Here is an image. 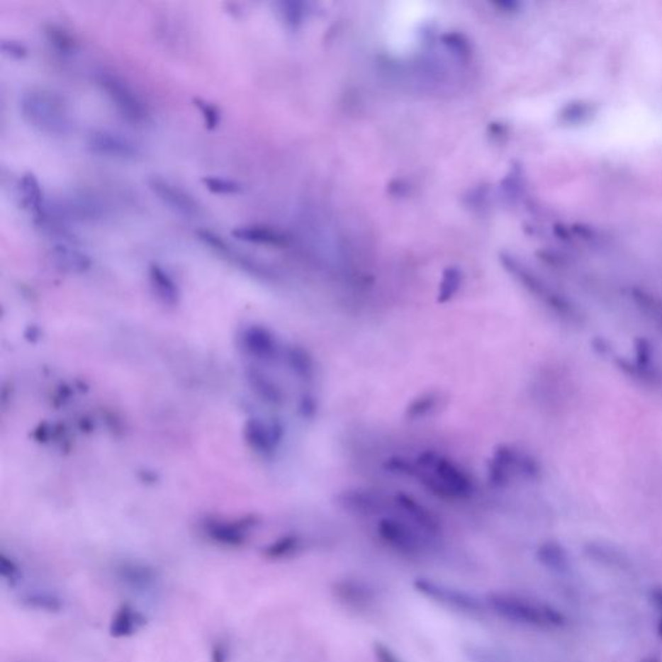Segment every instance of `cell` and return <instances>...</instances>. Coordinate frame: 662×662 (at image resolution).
Listing matches in <instances>:
<instances>
[{"label": "cell", "mask_w": 662, "mask_h": 662, "mask_svg": "<svg viewBox=\"0 0 662 662\" xmlns=\"http://www.w3.org/2000/svg\"><path fill=\"white\" fill-rule=\"evenodd\" d=\"M258 525L257 519H245L242 522H220L210 520L203 524L207 537L216 544L229 547H240L247 542L251 532Z\"/></svg>", "instance_id": "cell-12"}, {"label": "cell", "mask_w": 662, "mask_h": 662, "mask_svg": "<svg viewBox=\"0 0 662 662\" xmlns=\"http://www.w3.org/2000/svg\"><path fill=\"white\" fill-rule=\"evenodd\" d=\"M280 6L284 18L290 26H296L301 23L303 17V8L301 3L285 1V3H281Z\"/></svg>", "instance_id": "cell-36"}, {"label": "cell", "mask_w": 662, "mask_h": 662, "mask_svg": "<svg viewBox=\"0 0 662 662\" xmlns=\"http://www.w3.org/2000/svg\"><path fill=\"white\" fill-rule=\"evenodd\" d=\"M247 432L250 434L252 445L263 453L273 451L282 439V427L276 422L267 423L263 420H254L247 427Z\"/></svg>", "instance_id": "cell-21"}, {"label": "cell", "mask_w": 662, "mask_h": 662, "mask_svg": "<svg viewBox=\"0 0 662 662\" xmlns=\"http://www.w3.org/2000/svg\"><path fill=\"white\" fill-rule=\"evenodd\" d=\"M383 469L391 475L400 478H414L415 462L406 456H393L384 461Z\"/></svg>", "instance_id": "cell-32"}, {"label": "cell", "mask_w": 662, "mask_h": 662, "mask_svg": "<svg viewBox=\"0 0 662 662\" xmlns=\"http://www.w3.org/2000/svg\"><path fill=\"white\" fill-rule=\"evenodd\" d=\"M18 603L23 610L33 612L61 613L65 610V600L52 590H26L18 595Z\"/></svg>", "instance_id": "cell-16"}, {"label": "cell", "mask_w": 662, "mask_h": 662, "mask_svg": "<svg viewBox=\"0 0 662 662\" xmlns=\"http://www.w3.org/2000/svg\"><path fill=\"white\" fill-rule=\"evenodd\" d=\"M232 656V649L229 647V643L224 640H218L213 643L210 653V661L211 662H229Z\"/></svg>", "instance_id": "cell-38"}, {"label": "cell", "mask_w": 662, "mask_h": 662, "mask_svg": "<svg viewBox=\"0 0 662 662\" xmlns=\"http://www.w3.org/2000/svg\"><path fill=\"white\" fill-rule=\"evenodd\" d=\"M25 574L23 568L7 554L0 555V578L9 589H17L23 582Z\"/></svg>", "instance_id": "cell-28"}, {"label": "cell", "mask_w": 662, "mask_h": 662, "mask_svg": "<svg viewBox=\"0 0 662 662\" xmlns=\"http://www.w3.org/2000/svg\"><path fill=\"white\" fill-rule=\"evenodd\" d=\"M18 109L23 120L38 133L65 136L73 128L70 105L64 96L52 89L25 91L20 97Z\"/></svg>", "instance_id": "cell-2"}, {"label": "cell", "mask_w": 662, "mask_h": 662, "mask_svg": "<svg viewBox=\"0 0 662 662\" xmlns=\"http://www.w3.org/2000/svg\"><path fill=\"white\" fill-rule=\"evenodd\" d=\"M147 188L164 206L183 218L194 219L202 213V206L194 196L166 177L159 175L149 177Z\"/></svg>", "instance_id": "cell-8"}, {"label": "cell", "mask_w": 662, "mask_h": 662, "mask_svg": "<svg viewBox=\"0 0 662 662\" xmlns=\"http://www.w3.org/2000/svg\"><path fill=\"white\" fill-rule=\"evenodd\" d=\"M232 236L238 241L257 245L282 246L286 243V237L282 233L264 225H240L232 230Z\"/></svg>", "instance_id": "cell-22"}, {"label": "cell", "mask_w": 662, "mask_h": 662, "mask_svg": "<svg viewBox=\"0 0 662 662\" xmlns=\"http://www.w3.org/2000/svg\"><path fill=\"white\" fill-rule=\"evenodd\" d=\"M318 401L310 393H304L299 403V413L304 420H313L318 412Z\"/></svg>", "instance_id": "cell-37"}, {"label": "cell", "mask_w": 662, "mask_h": 662, "mask_svg": "<svg viewBox=\"0 0 662 662\" xmlns=\"http://www.w3.org/2000/svg\"><path fill=\"white\" fill-rule=\"evenodd\" d=\"M193 103L201 111V116L203 118L207 130L213 131L220 125L221 111L218 105H215V103L208 101V100H205L202 97H194Z\"/></svg>", "instance_id": "cell-33"}, {"label": "cell", "mask_w": 662, "mask_h": 662, "mask_svg": "<svg viewBox=\"0 0 662 662\" xmlns=\"http://www.w3.org/2000/svg\"><path fill=\"white\" fill-rule=\"evenodd\" d=\"M593 349L595 351L596 354H600V356H607L612 352V347L610 344V342L607 339L598 338L593 340Z\"/></svg>", "instance_id": "cell-39"}, {"label": "cell", "mask_w": 662, "mask_h": 662, "mask_svg": "<svg viewBox=\"0 0 662 662\" xmlns=\"http://www.w3.org/2000/svg\"><path fill=\"white\" fill-rule=\"evenodd\" d=\"M536 558L542 567L555 573H567L571 568V558L567 549L556 541H546L539 544Z\"/></svg>", "instance_id": "cell-20"}, {"label": "cell", "mask_w": 662, "mask_h": 662, "mask_svg": "<svg viewBox=\"0 0 662 662\" xmlns=\"http://www.w3.org/2000/svg\"><path fill=\"white\" fill-rule=\"evenodd\" d=\"M652 600L655 603L656 608L658 610L660 618H658V625H657V633L662 638V589L653 590L652 593Z\"/></svg>", "instance_id": "cell-40"}, {"label": "cell", "mask_w": 662, "mask_h": 662, "mask_svg": "<svg viewBox=\"0 0 662 662\" xmlns=\"http://www.w3.org/2000/svg\"><path fill=\"white\" fill-rule=\"evenodd\" d=\"M462 286V273L456 268H448L442 276L437 301L442 304L450 302Z\"/></svg>", "instance_id": "cell-29"}, {"label": "cell", "mask_w": 662, "mask_h": 662, "mask_svg": "<svg viewBox=\"0 0 662 662\" xmlns=\"http://www.w3.org/2000/svg\"><path fill=\"white\" fill-rule=\"evenodd\" d=\"M486 604L498 617L517 625L555 629L566 624L564 616L551 605L511 593H490L486 595Z\"/></svg>", "instance_id": "cell-3"}, {"label": "cell", "mask_w": 662, "mask_h": 662, "mask_svg": "<svg viewBox=\"0 0 662 662\" xmlns=\"http://www.w3.org/2000/svg\"><path fill=\"white\" fill-rule=\"evenodd\" d=\"M641 662H661V660L658 657H648L646 660H643Z\"/></svg>", "instance_id": "cell-41"}, {"label": "cell", "mask_w": 662, "mask_h": 662, "mask_svg": "<svg viewBox=\"0 0 662 662\" xmlns=\"http://www.w3.org/2000/svg\"><path fill=\"white\" fill-rule=\"evenodd\" d=\"M87 149L92 155L117 161H135L141 155L140 145L136 141L109 130H97L91 133Z\"/></svg>", "instance_id": "cell-9"}, {"label": "cell", "mask_w": 662, "mask_h": 662, "mask_svg": "<svg viewBox=\"0 0 662 662\" xmlns=\"http://www.w3.org/2000/svg\"><path fill=\"white\" fill-rule=\"evenodd\" d=\"M246 346L251 354L265 361L277 360L280 356V346L272 332L263 327H252L245 335Z\"/></svg>", "instance_id": "cell-19"}, {"label": "cell", "mask_w": 662, "mask_h": 662, "mask_svg": "<svg viewBox=\"0 0 662 662\" xmlns=\"http://www.w3.org/2000/svg\"><path fill=\"white\" fill-rule=\"evenodd\" d=\"M288 366L298 379L303 382H312L316 376V364L313 356L303 347H288L286 351Z\"/></svg>", "instance_id": "cell-23"}, {"label": "cell", "mask_w": 662, "mask_h": 662, "mask_svg": "<svg viewBox=\"0 0 662 662\" xmlns=\"http://www.w3.org/2000/svg\"><path fill=\"white\" fill-rule=\"evenodd\" d=\"M515 478L537 481L542 478L541 464L534 456L512 445L500 444L486 464L488 484L494 489H506Z\"/></svg>", "instance_id": "cell-4"}, {"label": "cell", "mask_w": 662, "mask_h": 662, "mask_svg": "<svg viewBox=\"0 0 662 662\" xmlns=\"http://www.w3.org/2000/svg\"><path fill=\"white\" fill-rule=\"evenodd\" d=\"M634 362L638 368L646 371H652L655 368V347L646 338L639 337L634 340Z\"/></svg>", "instance_id": "cell-30"}, {"label": "cell", "mask_w": 662, "mask_h": 662, "mask_svg": "<svg viewBox=\"0 0 662 662\" xmlns=\"http://www.w3.org/2000/svg\"><path fill=\"white\" fill-rule=\"evenodd\" d=\"M376 530L383 544L403 556L415 558L426 549V536L400 515L381 516Z\"/></svg>", "instance_id": "cell-6"}, {"label": "cell", "mask_w": 662, "mask_h": 662, "mask_svg": "<svg viewBox=\"0 0 662 662\" xmlns=\"http://www.w3.org/2000/svg\"><path fill=\"white\" fill-rule=\"evenodd\" d=\"M440 401H442V398H440V393L437 392L432 391V392L422 393L420 396L413 398L409 405L406 406L404 417L406 420H410V422L425 420L437 410Z\"/></svg>", "instance_id": "cell-26"}, {"label": "cell", "mask_w": 662, "mask_h": 662, "mask_svg": "<svg viewBox=\"0 0 662 662\" xmlns=\"http://www.w3.org/2000/svg\"><path fill=\"white\" fill-rule=\"evenodd\" d=\"M45 35L52 50L62 57H70L78 51V42L73 34L56 23L45 25Z\"/></svg>", "instance_id": "cell-24"}, {"label": "cell", "mask_w": 662, "mask_h": 662, "mask_svg": "<svg viewBox=\"0 0 662 662\" xmlns=\"http://www.w3.org/2000/svg\"><path fill=\"white\" fill-rule=\"evenodd\" d=\"M52 260L60 269L70 273L86 272L92 265L89 255L79 249H75L70 242L56 243L52 249Z\"/></svg>", "instance_id": "cell-18"}, {"label": "cell", "mask_w": 662, "mask_h": 662, "mask_svg": "<svg viewBox=\"0 0 662 662\" xmlns=\"http://www.w3.org/2000/svg\"><path fill=\"white\" fill-rule=\"evenodd\" d=\"M414 462V480L440 500H470L476 490L471 475L442 453L425 450L415 456Z\"/></svg>", "instance_id": "cell-1"}, {"label": "cell", "mask_w": 662, "mask_h": 662, "mask_svg": "<svg viewBox=\"0 0 662 662\" xmlns=\"http://www.w3.org/2000/svg\"><path fill=\"white\" fill-rule=\"evenodd\" d=\"M147 625V617L133 604L122 603L111 615L109 635L114 639H128Z\"/></svg>", "instance_id": "cell-14"}, {"label": "cell", "mask_w": 662, "mask_h": 662, "mask_svg": "<svg viewBox=\"0 0 662 662\" xmlns=\"http://www.w3.org/2000/svg\"><path fill=\"white\" fill-rule=\"evenodd\" d=\"M302 538L296 534H286L277 538L263 549V556L271 561L290 559L302 550Z\"/></svg>", "instance_id": "cell-25"}, {"label": "cell", "mask_w": 662, "mask_h": 662, "mask_svg": "<svg viewBox=\"0 0 662 662\" xmlns=\"http://www.w3.org/2000/svg\"><path fill=\"white\" fill-rule=\"evenodd\" d=\"M149 277L150 282L155 287L157 294L162 298L166 303L177 302L179 298V288L175 281L171 279L169 273L158 264H152L149 268Z\"/></svg>", "instance_id": "cell-27"}, {"label": "cell", "mask_w": 662, "mask_h": 662, "mask_svg": "<svg viewBox=\"0 0 662 662\" xmlns=\"http://www.w3.org/2000/svg\"><path fill=\"white\" fill-rule=\"evenodd\" d=\"M373 655L376 662H404L388 644L381 640H376L373 643Z\"/></svg>", "instance_id": "cell-35"}, {"label": "cell", "mask_w": 662, "mask_h": 662, "mask_svg": "<svg viewBox=\"0 0 662 662\" xmlns=\"http://www.w3.org/2000/svg\"><path fill=\"white\" fill-rule=\"evenodd\" d=\"M0 51L7 56L8 59L23 60L28 57L29 50L23 42L16 39H1L0 40Z\"/></svg>", "instance_id": "cell-34"}, {"label": "cell", "mask_w": 662, "mask_h": 662, "mask_svg": "<svg viewBox=\"0 0 662 662\" xmlns=\"http://www.w3.org/2000/svg\"><path fill=\"white\" fill-rule=\"evenodd\" d=\"M331 593L338 602L354 610L370 608L378 599L376 589L366 582L352 578L337 580L331 586Z\"/></svg>", "instance_id": "cell-13"}, {"label": "cell", "mask_w": 662, "mask_h": 662, "mask_svg": "<svg viewBox=\"0 0 662 662\" xmlns=\"http://www.w3.org/2000/svg\"><path fill=\"white\" fill-rule=\"evenodd\" d=\"M337 502L348 514L356 516L382 515L388 506L393 507L392 500H388L379 490H373L368 488H352L338 494Z\"/></svg>", "instance_id": "cell-11"}, {"label": "cell", "mask_w": 662, "mask_h": 662, "mask_svg": "<svg viewBox=\"0 0 662 662\" xmlns=\"http://www.w3.org/2000/svg\"><path fill=\"white\" fill-rule=\"evenodd\" d=\"M202 183L207 191H211L213 194H219V196H237L243 191V185L241 183L228 179V177L210 175V176L203 177Z\"/></svg>", "instance_id": "cell-31"}, {"label": "cell", "mask_w": 662, "mask_h": 662, "mask_svg": "<svg viewBox=\"0 0 662 662\" xmlns=\"http://www.w3.org/2000/svg\"><path fill=\"white\" fill-rule=\"evenodd\" d=\"M413 588L427 599L434 603L442 604L450 610L464 612L469 615H478L486 610V604L471 593L456 589L442 582L434 581L427 577H417L413 581Z\"/></svg>", "instance_id": "cell-7"}, {"label": "cell", "mask_w": 662, "mask_h": 662, "mask_svg": "<svg viewBox=\"0 0 662 662\" xmlns=\"http://www.w3.org/2000/svg\"><path fill=\"white\" fill-rule=\"evenodd\" d=\"M20 197L23 208L29 210L33 215L35 223H40L47 213V205L45 191L39 183L38 177L33 172H28L20 179Z\"/></svg>", "instance_id": "cell-15"}, {"label": "cell", "mask_w": 662, "mask_h": 662, "mask_svg": "<svg viewBox=\"0 0 662 662\" xmlns=\"http://www.w3.org/2000/svg\"><path fill=\"white\" fill-rule=\"evenodd\" d=\"M96 81L122 118L135 125L147 120L149 116L147 103L120 75L101 72L97 74Z\"/></svg>", "instance_id": "cell-5"}, {"label": "cell", "mask_w": 662, "mask_h": 662, "mask_svg": "<svg viewBox=\"0 0 662 662\" xmlns=\"http://www.w3.org/2000/svg\"><path fill=\"white\" fill-rule=\"evenodd\" d=\"M393 510L398 515L410 522L414 528L420 530L427 538H437L442 536V524L434 512L427 508L420 500L406 493H396L392 497Z\"/></svg>", "instance_id": "cell-10"}, {"label": "cell", "mask_w": 662, "mask_h": 662, "mask_svg": "<svg viewBox=\"0 0 662 662\" xmlns=\"http://www.w3.org/2000/svg\"><path fill=\"white\" fill-rule=\"evenodd\" d=\"M119 581L133 590H150L159 580L155 568L142 563H122L118 568Z\"/></svg>", "instance_id": "cell-17"}]
</instances>
